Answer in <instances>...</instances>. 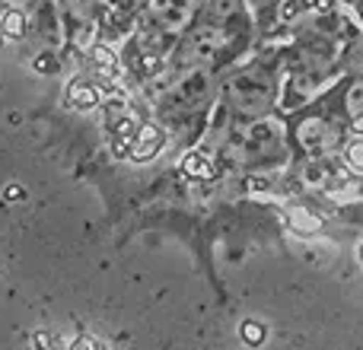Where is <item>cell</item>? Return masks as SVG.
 <instances>
[{
    "instance_id": "cell-11",
    "label": "cell",
    "mask_w": 363,
    "mask_h": 350,
    "mask_svg": "<svg viewBox=\"0 0 363 350\" xmlns=\"http://www.w3.org/2000/svg\"><path fill=\"white\" fill-rule=\"evenodd\" d=\"M0 35L4 38H23L26 35V13L23 6H6L0 13Z\"/></svg>"
},
{
    "instance_id": "cell-3",
    "label": "cell",
    "mask_w": 363,
    "mask_h": 350,
    "mask_svg": "<svg viewBox=\"0 0 363 350\" xmlns=\"http://www.w3.org/2000/svg\"><path fill=\"white\" fill-rule=\"evenodd\" d=\"M236 42V29L220 23L198 19L191 32L179 38L169 51V70H188V67H213Z\"/></svg>"
},
{
    "instance_id": "cell-15",
    "label": "cell",
    "mask_w": 363,
    "mask_h": 350,
    "mask_svg": "<svg viewBox=\"0 0 363 350\" xmlns=\"http://www.w3.org/2000/svg\"><path fill=\"white\" fill-rule=\"evenodd\" d=\"M357 261L363 264V239H360V242H357Z\"/></svg>"
},
{
    "instance_id": "cell-7",
    "label": "cell",
    "mask_w": 363,
    "mask_h": 350,
    "mask_svg": "<svg viewBox=\"0 0 363 350\" xmlns=\"http://www.w3.org/2000/svg\"><path fill=\"white\" fill-rule=\"evenodd\" d=\"M147 0H99V26L106 29H121L134 19L144 16Z\"/></svg>"
},
{
    "instance_id": "cell-13",
    "label": "cell",
    "mask_w": 363,
    "mask_h": 350,
    "mask_svg": "<svg viewBox=\"0 0 363 350\" xmlns=\"http://www.w3.org/2000/svg\"><path fill=\"white\" fill-rule=\"evenodd\" d=\"M347 70H351L354 77H363V32L357 38H354L351 45H347V57H345Z\"/></svg>"
},
{
    "instance_id": "cell-8",
    "label": "cell",
    "mask_w": 363,
    "mask_h": 350,
    "mask_svg": "<svg viewBox=\"0 0 363 350\" xmlns=\"http://www.w3.org/2000/svg\"><path fill=\"white\" fill-rule=\"evenodd\" d=\"M166 144V134L160 125H140L138 134H134L131 140V159L134 163H147V159H153L160 150H163Z\"/></svg>"
},
{
    "instance_id": "cell-2",
    "label": "cell",
    "mask_w": 363,
    "mask_h": 350,
    "mask_svg": "<svg viewBox=\"0 0 363 350\" xmlns=\"http://www.w3.org/2000/svg\"><path fill=\"white\" fill-rule=\"evenodd\" d=\"M220 96L236 118L252 121L271 115V108L277 106V96H281V83H277L274 70H268L264 64H249L226 77Z\"/></svg>"
},
{
    "instance_id": "cell-5",
    "label": "cell",
    "mask_w": 363,
    "mask_h": 350,
    "mask_svg": "<svg viewBox=\"0 0 363 350\" xmlns=\"http://www.w3.org/2000/svg\"><path fill=\"white\" fill-rule=\"evenodd\" d=\"M204 0H147L140 23H147L153 32L176 45L185 32H191L201 19Z\"/></svg>"
},
{
    "instance_id": "cell-9",
    "label": "cell",
    "mask_w": 363,
    "mask_h": 350,
    "mask_svg": "<svg viewBox=\"0 0 363 350\" xmlns=\"http://www.w3.org/2000/svg\"><path fill=\"white\" fill-rule=\"evenodd\" d=\"M341 112H345L347 121L363 115V77H354V80L341 89Z\"/></svg>"
},
{
    "instance_id": "cell-16",
    "label": "cell",
    "mask_w": 363,
    "mask_h": 350,
    "mask_svg": "<svg viewBox=\"0 0 363 350\" xmlns=\"http://www.w3.org/2000/svg\"><path fill=\"white\" fill-rule=\"evenodd\" d=\"M6 10V0H0V13H4Z\"/></svg>"
},
{
    "instance_id": "cell-6",
    "label": "cell",
    "mask_w": 363,
    "mask_h": 350,
    "mask_svg": "<svg viewBox=\"0 0 363 350\" xmlns=\"http://www.w3.org/2000/svg\"><path fill=\"white\" fill-rule=\"evenodd\" d=\"M294 140L309 159H322V157H328V153H335L341 147L338 128H335L325 115H315V112L303 115V118L296 121Z\"/></svg>"
},
{
    "instance_id": "cell-4",
    "label": "cell",
    "mask_w": 363,
    "mask_h": 350,
    "mask_svg": "<svg viewBox=\"0 0 363 350\" xmlns=\"http://www.w3.org/2000/svg\"><path fill=\"white\" fill-rule=\"evenodd\" d=\"M284 144V125L274 121L271 115L264 118H252L242 128H236V134L230 137V153L242 163H262V159L274 157Z\"/></svg>"
},
{
    "instance_id": "cell-12",
    "label": "cell",
    "mask_w": 363,
    "mask_h": 350,
    "mask_svg": "<svg viewBox=\"0 0 363 350\" xmlns=\"http://www.w3.org/2000/svg\"><path fill=\"white\" fill-rule=\"evenodd\" d=\"M341 159H345V166L351 172L363 175V134H354V137H347L341 144Z\"/></svg>"
},
{
    "instance_id": "cell-1",
    "label": "cell",
    "mask_w": 363,
    "mask_h": 350,
    "mask_svg": "<svg viewBox=\"0 0 363 350\" xmlns=\"http://www.w3.org/2000/svg\"><path fill=\"white\" fill-rule=\"evenodd\" d=\"M153 93L157 115L166 121H182L188 115L204 112L217 96V77L211 67H188V70H169Z\"/></svg>"
},
{
    "instance_id": "cell-10",
    "label": "cell",
    "mask_w": 363,
    "mask_h": 350,
    "mask_svg": "<svg viewBox=\"0 0 363 350\" xmlns=\"http://www.w3.org/2000/svg\"><path fill=\"white\" fill-rule=\"evenodd\" d=\"M67 99L74 108H80V112H86V108L99 106V86H93L89 80H74L67 89Z\"/></svg>"
},
{
    "instance_id": "cell-14",
    "label": "cell",
    "mask_w": 363,
    "mask_h": 350,
    "mask_svg": "<svg viewBox=\"0 0 363 350\" xmlns=\"http://www.w3.org/2000/svg\"><path fill=\"white\" fill-rule=\"evenodd\" d=\"M242 4L249 6V10H255V13H258V10H268V6H274L277 0H242Z\"/></svg>"
}]
</instances>
